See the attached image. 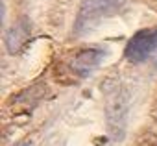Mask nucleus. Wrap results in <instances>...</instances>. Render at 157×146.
<instances>
[{
    "mask_svg": "<svg viewBox=\"0 0 157 146\" xmlns=\"http://www.w3.org/2000/svg\"><path fill=\"white\" fill-rule=\"evenodd\" d=\"M126 4V0H83L80 11L76 17L74 32L76 33H85L93 26H96L100 21L118 13Z\"/></svg>",
    "mask_w": 157,
    "mask_h": 146,
    "instance_id": "nucleus-1",
    "label": "nucleus"
},
{
    "mask_svg": "<svg viewBox=\"0 0 157 146\" xmlns=\"http://www.w3.org/2000/svg\"><path fill=\"white\" fill-rule=\"evenodd\" d=\"M155 50H157V28H146L137 32L129 39L124 54L131 63H142Z\"/></svg>",
    "mask_w": 157,
    "mask_h": 146,
    "instance_id": "nucleus-2",
    "label": "nucleus"
},
{
    "mask_svg": "<svg viewBox=\"0 0 157 146\" xmlns=\"http://www.w3.org/2000/svg\"><path fill=\"white\" fill-rule=\"evenodd\" d=\"M104 59V52L96 50V48H89V50H82L80 54H76L74 59L70 61V70L78 76H87L100 65V61Z\"/></svg>",
    "mask_w": 157,
    "mask_h": 146,
    "instance_id": "nucleus-3",
    "label": "nucleus"
},
{
    "mask_svg": "<svg viewBox=\"0 0 157 146\" xmlns=\"http://www.w3.org/2000/svg\"><path fill=\"white\" fill-rule=\"evenodd\" d=\"M26 37H28V30L24 28V26H15V28H11V32L8 33V39H6V44H8V50L11 52V54H15L19 48H21V44L26 41Z\"/></svg>",
    "mask_w": 157,
    "mask_h": 146,
    "instance_id": "nucleus-4",
    "label": "nucleus"
},
{
    "mask_svg": "<svg viewBox=\"0 0 157 146\" xmlns=\"http://www.w3.org/2000/svg\"><path fill=\"white\" fill-rule=\"evenodd\" d=\"M15 146H28V144H26V142H22V144H15Z\"/></svg>",
    "mask_w": 157,
    "mask_h": 146,
    "instance_id": "nucleus-5",
    "label": "nucleus"
}]
</instances>
